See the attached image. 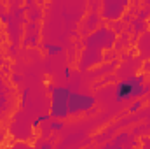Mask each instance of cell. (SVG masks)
Instances as JSON below:
<instances>
[{"mask_svg":"<svg viewBox=\"0 0 150 149\" xmlns=\"http://www.w3.org/2000/svg\"><path fill=\"white\" fill-rule=\"evenodd\" d=\"M72 90L68 86H51V117L65 119L70 116L68 112V98Z\"/></svg>","mask_w":150,"mask_h":149,"instance_id":"1","label":"cell"},{"mask_svg":"<svg viewBox=\"0 0 150 149\" xmlns=\"http://www.w3.org/2000/svg\"><path fill=\"white\" fill-rule=\"evenodd\" d=\"M140 107H142V100H134L129 109H131V112H136V111H140Z\"/></svg>","mask_w":150,"mask_h":149,"instance_id":"7","label":"cell"},{"mask_svg":"<svg viewBox=\"0 0 150 149\" xmlns=\"http://www.w3.org/2000/svg\"><path fill=\"white\" fill-rule=\"evenodd\" d=\"M94 97L91 95H86V93H77V91H72L70 93V98H68V112L72 116H77L80 112H86L89 109L94 107Z\"/></svg>","mask_w":150,"mask_h":149,"instance_id":"3","label":"cell"},{"mask_svg":"<svg viewBox=\"0 0 150 149\" xmlns=\"http://www.w3.org/2000/svg\"><path fill=\"white\" fill-rule=\"evenodd\" d=\"M65 77H67V79H70V77H72V70H70L68 67L65 69Z\"/></svg>","mask_w":150,"mask_h":149,"instance_id":"8","label":"cell"},{"mask_svg":"<svg viewBox=\"0 0 150 149\" xmlns=\"http://www.w3.org/2000/svg\"><path fill=\"white\" fill-rule=\"evenodd\" d=\"M44 49H45V53H47L49 56H56V54L61 53V46L52 44V42H45V44H44Z\"/></svg>","mask_w":150,"mask_h":149,"instance_id":"4","label":"cell"},{"mask_svg":"<svg viewBox=\"0 0 150 149\" xmlns=\"http://www.w3.org/2000/svg\"><path fill=\"white\" fill-rule=\"evenodd\" d=\"M145 91H147V88L143 86V77H142V75H136V77H127L126 81H122V82L117 86V91H115V100L124 102V100L140 98Z\"/></svg>","mask_w":150,"mask_h":149,"instance_id":"2","label":"cell"},{"mask_svg":"<svg viewBox=\"0 0 150 149\" xmlns=\"http://www.w3.org/2000/svg\"><path fill=\"white\" fill-rule=\"evenodd\" d=\"M51 119V114H40V116H37V119L33 121V128H38L44 121H49Z\"/></svg>","mask_w":150,"mask_h":149,"instance_id":"6","label":"cell"},{"mask_svg":"<svg viewBox=\"0 0 150 149\" xmlns=\"http://www.w3.org/2000/svg\"><path fill=\"white\" fill-rule=\"evenodd\" d=\"M49 126H51V130H52V132H61V130H63V126H65V123H63L61 119H56V121H51V123H49Z\"/></svg>","mask_w":150,"mask_h":149,"instance_id":"5","label":"cell"},{"mask_svg":"<svg viewBox=\"0 0 150 149\" xmlns=\"http://www.w3.org/2000/svg\"><path fill=\"white\" fill-rule=\"evenodd\" d=\"M28 93H30V91H28V90H25V91H23V102H25V100H26V98H28Z\"/></svg>","mask_w":150,"mask_h":149,"instance_id":"9","label":"cell"}]
</instances>
